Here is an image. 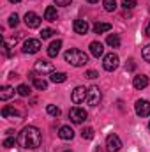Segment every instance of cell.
<instances>
[{
	"label": "cell",
	"instance_id": "36",
	"mask_svg": "<svg viewBox=\"0 0 150 152\" xmlns=\"http://www.w3.org/2000/svg\"><path fill=\"white\" fill-rule=\"evenodd\" d=\"M145 32H147V36H149V37H150V23H149V25H147V28H145Z\"/></svg>",
	"mask_w": 150,
	"mask_h": 152
},
{
	"label": "cell",
	"instance_id": "15",
	"mask_svg": "<svg viewBox=\"0 0 150 152\" xmlns=\"http://www.w3.org/2000/svg\"><path fill=\"white\" fill-rule=\"evenodd\" d=\"M58 136H60V140H73L74 131H73L71 126H62V127L58 129Z\"/></svg>",
	"mask_w": 150,
	"mask_h": 152
},
{
	"label": "cell",
	"instance_id": "38",
	"mask_svg": "<svg viewBox=\"0 0 150 152\" xmlns=\"http://www.w3.org/2000/svg\"><path fill=\"white\" fill-rule=\"evenodd\" d=\"M9 2H12V4H18V2H21V0H9Z\"/></svg>",
	"mask_w": 150,
	"mask_h": 152
},
{
	"label": "cell",
	"instance_id": "21",
	"mask_svg": "<svg viewBox=\"0 0 150 152\" xmlns=\"http://www.w3.org/2000/svg\"><path fill=\"white\" fill-rule=\"evenodd\" d=\"M111 30V23H104V21H97L94 25V32L95 34H104V32H110Z\"/></svg>",
	"mask_w": 150,
	"mask_h": 152
},
{
	"label": "cell",
	"instance_id": "6",
	"mask_svg": "<svg viewBox=\"0 0 150 152\" xmlns=\"http://www.w3.org/2000/svg\"><path fill=\"white\" fill-rule=\"evenodd\" d=\"M87 94H88V88H85V87H76L74 90H73V94H71V101H73L74 104L85 103V101H87Z\"/></svg>",
	"mask_w": 150,
	"mask_h": 152
},
{
	"label": "cell",
	"instance_id": "13",
	"mask_svg": "<svg viewBox=\"0 0 150 152\" xmlns=\"http://www.w3.org/2000/svg\"><path fill=\"white\" fill-rule=\"evenodd\" d=\"M2 117H4V118H20L21 113H20L14 106H4V108H2Z\"/></svg>",
	"mask_w": 150,
	"mask_h": 152
},
{
	"label": "cell",
	"instance_id": "19",
	"mask_svg": "<svg viewBox=\"0 0 150 152\" xmlns=\"http://www.w3.org/2000/svg\"><path fill=\"white\" fill-rule=\"evenodd\" d=\"M57 18H58L57 7L50 5V7H46V9H44V20H48V21H57Z\"/></svg>",
	"mask_w": 150,
	"mask_h": 152
},
{
	"label": "cell",
	"instance_id": "12",
	"mask_svg": "<svg viewBox=\"0 0 150 152\" xmlns=\"http://www.w3.org/2000/svg\"><path fill=\"white\" fill-rule=\"evenodd\" d=\"M147 85H149V76H145V75L134 76V80H133V87H134V88H138V90H143Z\"/></svg>",
	"mask_w": 150,
	"mask_h": 152
},
{
	"label": "cell",
	"instance_id": "7",
	"mask_svg": "<svg viewBox=\"0 0 150 152\" xmlns=\"http://www.w3.org/2000/svg\"><path fill=\"white\" fill-rule=\"evenodd\" d=\"M106 149H108V152H118L122 149V142H120V138L115 133L108 134V138H106Z\"/></svg>",
	"mask_w": 150,
	"mask_h": 152
},
{
	"label": "cell",
	"instance_id": "16",
	"mask_svg": "<svg viewBox=\"0 0 150 152\" xmlns=\"http://www.w3.org/2000/svg\"><path fill=\"white\" fill-rule=\"evenodd\" d=\"M60 48H62V41H53L50 46H48V57H51V58H55L57 55H58V51H60Z\"/></svg>",
	"mask_w": 150,
	"mask_h": 152
},
{
	"label": "cell",
	"instance_id": "26",
	"mask_svg": "<svg viewBox=\"0 0 150 152\" xmlns=\"http://www.w3.org/2000/svg\"><path fill=\"white\" fill-rule=\"evenodd\" d=\"M81 138H83V140H92V138H94V129H92V127H85V129L81 131Z\"/></svg>",
	"mask_w": 150,
	"mask_h": 152
},
{
	"label": "cell",
	"instance_id": "1",
	"mask_svg": "<svg viewBox=\"0 0 150 152\" xmlns=\"http://www.w3.org/2000/svg\"><path fill=\"white\" fill-rule=\"evenodd\" d=\"M42 142V136H41V131H39L36 126H25L20 134H18V143L23 147V149H37Z\"/></svg>",
	"mask_w": 150,
	"mask_h": 152
},
{
	"label": "cell",
	"instance_id": "18",
	"mask_svg": "<svg viewBox=\"0 0 150 152\" xmlns=\"http://www.w3.org/2000/svg\"><path fill=\"white\" fill-rule=\"evenodd\" d=\"M30 80H32V83H34V87H36L37 90H46V88H48V81L37 78L36 73H30Z\"/></svg>",
	"mask_w": 150,
	"mask_h": 152
},
{
	"label": "cell",
	"instance_id": "9",
	"mask_svg": "<svg viewBox=\"0 0 150 152\" xmlns=\"http://www.w3.org/2000/svg\"><path fill=\"white\" fill-rule=\"evenodd\" d=\"M134 110H136L138 117H149L150 115V103L147 99H138L136 104H134Z\"/></svg>",
	"mask_w": 150,
	"mask_h": 152
},
{
	"label": "cell",
	"instance_id": "25",
	"mask_svg": "<svg viewBox=\"0 0 150 152\" xmlns=\"http://www.w3.org/2000/svg\"><path fill=\"white\" fill-rule=\"evenodd\" d=\"M103 7H104V11L113 12V11L117 9V2H115V0H103Z\"/></svg>",
	"mask_w": 150,
	"mask_h": 152
},
{
	"label": "cell",
	"instance_id": "24",
	"mask_svg": "<svg viewBox=\"0 0 150 152\" xmlns=\"http://www.w3.org/2000/svg\"><path fill=\"white\" fill-rule=\"evenodd\" d=\"M16 92H18L21 97H27V96H30V85H25V83H21V85L16 88Z\"/></svg>",
	"mask_w": 150,
	"mask_h": 152
},
{
	"label": "cell",
	"instance_id": "14",
	"mask_svg": "<svg viewBox=\"0 0 150 152\" xmlns=\"http://www.w3.org/2000/svg\"><path fill=\"white\" fill-rule=\"evenodd\" d=\"M90 53H92L95 58H99V57H103V53H104V46H103L99 41H92V42H90Z\"/></svg>",
	"mask_w": 150,
	"mask_h": 152
},
{
	"label": "cell",
	"instance_id": "27",
	"mask_svg": "<svg viewBox=\"0 0 150 152\" xmlns=\"http://www.w3.org/2000/svg\"><path fill=\"white\" fill-rule=\"evenodd\" d=\"M16 143H18V138H14V136H9V138L4 140V147H5V149H12Z\"/></svg>",
	"mask_w": 150,
	"mask_h": 152
},
{
	"label": "cell",
	"instance_id": "39",
	"mask_svg": "<svg viewBox=\"0 0 150 152\" xmlns=\"http://www.w3.org/2000/svg\"><path fill=\"white\" fill-rule=\"evenodd\" d=\"M64 152H73V151H64Z\"/></svg>",
	"mask_w": 150,
	"mask_h": 152
},
{
	"label": "cell",
	"instance_id": "33",
	"mask_svg": "<svg viewBox=\"0 0 150 152\" xmlns=\"http://www.w3.org/2000/svg\"><path fill=\"white\" fill-rule=\"evenodd\" d=\"M97 76H99V75H97L95 71H92V69H88V71L85 73V78H88V80H95Z\"/></svg>",
	"mask_w": 150,
	"mask_h": 152
},
{
	"label": "cell",
	"instance_id": "4",
	"mask_svg": "<svg viewBox=\"0 0 150 152\" xmlns=\"http://www.w3.org/2000/svg\"><path fill=\"white\" fill-rule=\"evenodd\" d=\"M118 64H120V58H118V55L117 53H108L106 57H104V60H103V67L106 69V71H115L117 67H118Z\"/></svg>",
	"mask_w": 150,
	"mask_h": 152
},
{
	"label": "cell",
	"instance_id": "29",
	"mask_svg": "<svg viewBox=\"0 0 150 152\" xmlns=\"http://www.w3.org/2000/svg\"><path fill=\"white\" fill-rule=\"evenodd\" d=\"M53 34H55V32H53L51 28H42V30H41V37L42 39H50Z\"/></svg>",
	"mask_w": 150,
	"mask_h": 152
},
{
	"label": "cell",
	"instance_id": "34",
	"mask_svg": "<svg viewBox=\"0 0 150 152\" xmlns=\"http://www.w3.org/2000/svg\"><path fill=\"white\" fill-rule=\"evenodd\" d=\"M55 4H57V5H62V7H66V5H69V4H71V0H55Z\"/></svg>",
	"mask_w": 150,
	"mask_h": 152
},
{
	"label": "cell",
	"instance_id": "2",
	"mask_svg": "<svg viewBox=\"0 0 150 152\" xmlns=\"http://www.w3.org/2000/svg\"><path fill=\"white\" fill-rule=\"evenodd\" d=\"M64 58H66V62L67 64H71V66H74V67H83L87 62H88V55L85 53V51H81V50H67L66 51V55H64Z\"/></svg>",
	"mask_w": 150,
	"mask_h": 152
},
{
	"label": "cell",
	"instance_id": "8",
	"mask_svg": "<svg viewBox=\"0 0 150 152\" xmlns=\"http://www.w3.org/2000/svg\"><path fill=\"white\" fill-rule=\"evenodd\" d=\"M39 50H41V41L39 39H27L23 42V53L32 55V53H37Z\"/></svg>",
	"mask_w": 150,
	"mask_h": 152
},
{
	"label": "cell",
	"instance_id": "3",
	"mask_svg": "<svg viewBox=\"0 0 150 152\" xmlns=\"http://www.w3.org/2000/svg\"><path fill=\"white\" fill-rule=\"evenodd\" d=\"M87 117H88V113L85 112V108H79V106L71 108V112H69V118H71V122H74V124H83V122L87 120Z\"/></svg>",
	"mask_w": 150,
	"mask_h": 152
},
{
	"label": "cell",
	"instance_id": "28",
	"mask_svg": "<svg viewBox=\"0 0 150 152\" xmlns=\"http://www.w3.org/2000/svg\"><path fill=\"white\" fill-rule=\"evenodd\" d=\"M46 112L51 115V117H58V115H60V108L55 106V104H48V106H46Z\"/></svg>",
	"mask_w": 150,
	"mask_h": 152
},
{
	"label": "cell",
	"instance_id": "22",
	"mask_svg": "<svg viewBox=\"0 0 150 152\" xmlns=\"http://www.w3.org/2000/svg\"><path fill=\"white\" fill-rule=\"evenodd\" d=\"M12 96H14V90H12L9 85L2 87V90H0V99H2V101H7V99H11Z\"/></svg>",
	"mask_w": 150,
	"mask_h": 152
},
{
	"label": "cell",
	"instance_id": "35",
	"mask_svg": "<svg viewBox=\"0 0 150 152\" xmlns=\"http://www.w3.org/2000/svg\"><path fill=\"white\" fill-rule=\"evenodd\" d=\"M125 67H127V69H129V71H133V69H134V67H136V66H134V62H133V60H129V64H127V66H125Z\"/></svg>",
	"mask_w": 150,
	"mask_h": 152
},
{
	"label": "cell",
	"instance_id": "23",
	"mask_svg": "<svg viewBox=\"0 0 150 152\" xmlns=\"http://www.w3.org/2000/svg\"><path fill=\"white\" fill-rule=\"evenodd\" d=\"M106 42H108V46H111V48H120V37H118L117 34H111V36H108Z\"/></svg>",
	"mask_w": 150,
	"mask_h": 152
},
{
	"label": "cell",
	"instance_id": "10",
	"mask_svg": "<svg viewBox=\"0 0 150 152\" xmlns=\"http://www.w3.org/2000/svg\"><path fill=\"white\" fill-rule=\"evenodd\" d=\"M25 25L28 27V28H37L39 25H41V16L36 14V12H27L25 14Z\"/></svg>",
	"mask_w": 150,
	"mask_h": 152
},
{
	"label": "cell",
	"instance_id": "30",
	"mask_svg": "<svg viewBox=\"0 0 150 152\" xmlns=\"http://www.w3.org/2000/svg\"><path fill=\"white\" fill-rule=\"evenodd\" d=\"M18 23H20L18 14H16V12H14V14H11V16H9V25H11V27H16Z\"/></svg>",
	"mask_w": 150,
	"mask_h": 152
},
{
	"label": "cell",
	"instance_id": "32",
	"mask_svg": "<svg viewBox=\"0 0 150 152\" xmlns=\"http://www.w3.org/2000/svg\"><path fill=\"white\" fill-rule=\"evenodd\" d=\"M141 55H143V58H145L147 62H150V44H147V46L143 48V51H141Z\"/></svg>",
	"mask_w": 150,
	"mask_h": 152
},
{
	"label": "cell",
	"instance_id": "5",
	"mask_svg": "<svg viewBox=\"0 0 150 152\" xmlns=\"http://www.w3.org/2000/svg\"><path fill=\"white\" fill-rule=\"evenodd\" d=\"M99 103H101V90H99V87L92 85L88 88V94H87V104L88 106H97Z\"/></svg>",
	"mask_w": 150,
	"mask_h": 152
},
{
	"label": "cell",
	"instance_id": "31",
	"mask_svg": "<svg viewBox=\"0 0 150 152\" xmlns=\"http://www.w3.org/2000/svg\"><path fill=\"white\" fill-rule=\"evenodd\" d=\"M134 5H136L134 0H122V7H124V9H133Z\"/></svg>",
	"mask_w": 150,
	"mask_h": 152
},
{
	"label": "cell",
	"instance_id": "40",
	"mask_svg": "<svg viewBox=\"0 0 150 152\" xmlns=\"http://www.w3.org/2000/svg\"><path fill=\"white\" fill-rule=\"evenodd\" d=\"M149 129H150V122H149Z\"/></svg>",
	"mask_w": 150,
	"mask_h": 152
},
{
	"label": "cell",
	"instance_id": "20",
	"mask_svg": "<svg viewBox=\"0 0 150 152\" xmlns=\"http://www.w3.org/2000/svg\"><path fill=\"white\" fill-rule=\"evenodd\" d=\"M66 80H67V75L62 73V71H53V73H50V81H53V83H64Z\"/></svg>",
	"mask_w": 150,
	"mask_h": 152
},
{
	"label": "cell",
	"instance_id": "37",
	"mask_svg": "<svg viewBox=\"0 0 150 152\" xmlns=\"http://www.w3.org/2000/svg\"><path fill=\"white\" fill-rule=\"evenodd\" d=\"M87 2H88V4H97L99 0H87Z\"/></svg>",
	"mask_w": 150,
	"mask_h": 152
},
{
	"label": "cell",
	"instance_id": "17",
	"mask_svg": "<svg viewBox=\"0 0 150 152\" xmlns=\"http://www.w3.org/2000/svg\"><path fill=\"white\" fill-rule=\"evenodd\" d=\"M36 71H39V73H53V64L46 62V60H37Z\"/></svg>",
	"mask_w": 150,
	"mask_h": 152
},
{
	"label": "cell",
	"instance_id": "11",
	"mask_svg": "<svg viewBox=\"0 0 150 152\" xmlns=\"http://www.w3.org/2000/svg\"><path fill=\"white\" fill-rule=\"evenodd\" d=\"M73 28H74L76 34H87L88 32V23H87V20H74V23H73Z\"/></svg>",
	"mask_w": 150,
	"mask_h": 152
}]
</instances>
